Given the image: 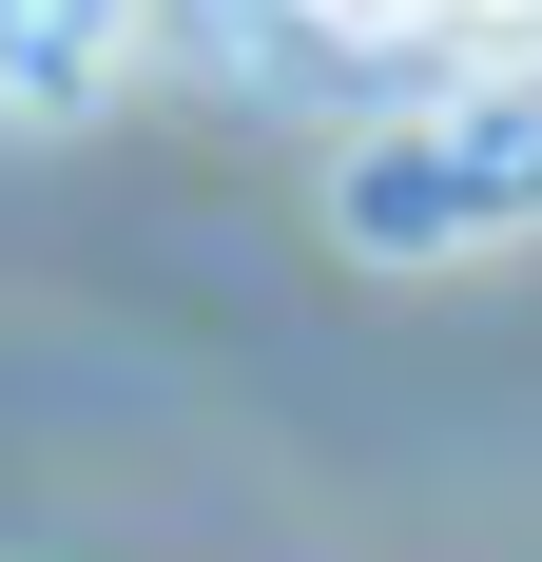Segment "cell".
Wrapping results in <instances>:
<instances>
[{"instance_id": "1", "label": "cell", "mask_w": 542, "mask_h": 562, "mask_svg": "<svg viewBox=\"0 0 542 562\" xmlns=\"http://www.w3.org/2000/svg\"><path fill=\"white\" fill-rule=\"evenodd\" d=\"M136 58V0H0V116H98Z\"/></svg>"}]
</instances>
